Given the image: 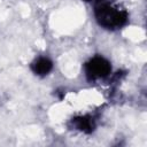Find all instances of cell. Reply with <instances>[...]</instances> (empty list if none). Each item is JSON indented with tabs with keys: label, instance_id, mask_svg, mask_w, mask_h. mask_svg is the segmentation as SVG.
Masks as SVG:
<instances>
[{
	"label": "cell",
	"instance_id": "obj_1",
	"mask_svg": "<svg viewBox=\"0 0 147 147\" xmlns=\"http://www.w3.org/2000/svg\"><path fill=\"white\" fill-rule=\"evenodd\" d=\"M94 15L96 22L105 29L114 30L123 26L127 21L125 10L119 9L111 1L99 0L94 6Z\"/></svg>",
	"mask_w": 147,
	"mask_h": 147
},
{
	"label": "cell",
	"instance_id": "obj_2",
	"mask_svg": "<svg viewBox=\"0 0 147 147\" xmlns=\"http://www.w3.org/2000/svg\"><path fill=\"white\" fill-rule=\"evenodd\" d=\"M111 70L110 63L101 56H95L91 59L85 65V72L88 79H99L106 77Z\"/></svg>",
	"mask_w": 147,
	"mask_h": 147
},
{
	"label": "cell",
	"instance_id": "obj_3",
	"mask_svg": "<svg viewBox=\"0 0 147 147\" xmlns=\"http://www.w3.org/2000/svg\"><path fill=\"white\" fill-rule=\"evenodd\" d=\"M31 68H32V71H33L36 75H38V76H46V75H48L49 71L52 70L53 63H52V61H51L49 59H47V57H39V59H37V60L32 63Z\"/></svg>",
	"mask_w": 147,
	"mask_h": 147
},
{
	"label": "cell",
	"instance_id": "obj_4",
	"mask_svg": "<svg viewBox=\"0 0 147 147\" xmlns=\"http://www.w3.org/2000/svg\"><path fill=\"white\" fill-rule=\"evenodd\" d=\"M72 123H74V125H75V127L77 130H80L83 132H87L88 133V132H92L93 129H94L93 121L90 117H86V116H84V117H77V118H75L72 121Z\"/></svg>",
	"mask_w": 147,
	"mask_h": 147
},
{
	"label": "cell",
	"instance_id": "obj_5",
	"mask_svg": "<svg viewBox=\"0 0 147 147\" xmlns=\"http://www.w3.org/2000/svg\"><path fill=\"white\" fill-rule=\"evenodd\" d=\"M85 1H88V0H85Z\"/></svg>",
	"mask_w": 147,
	"mask_h": 147
}]
</instances>
